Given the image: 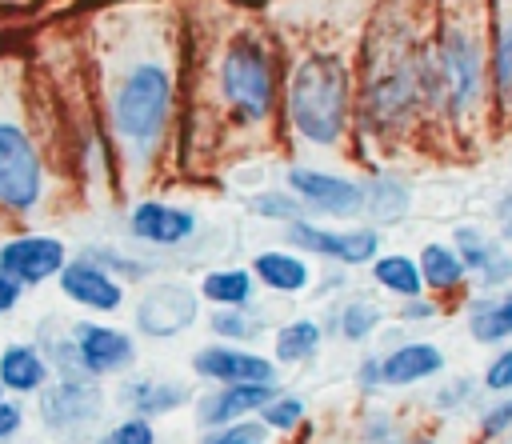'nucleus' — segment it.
<instances>
[{
  "instance_id": "f257e3e1",
  "label": "nucleus",
  "mask_w": 512,
  "mask_h": 444,
  "mask_svg": "<svg viewBox=\"0 0 512 444\" xmlns=\"http://www.w3.org/2000/svg\"><path fill=\"white\" fill-rule=\"evenodd\" d=\"M292 124L316 144H336L348 120V72L332 56H312L296 68L288 88Z\"/></svg>"
},
{
  "instance_id": "f03ea898",
  "label": "nucleus",
  "mask_w": 512,
  "mask_h": 444,
  "mask_svg": "<svg viewBox=\"0 0 512 444\" xmlns=\"http://www.w3.org/2000/svg\"><path fill=\"white\" fill-rule=\"evenodd\" d=\"M172 104V76L164 64H136L128 80L116 88L112 124L132 144H152L168 120Z\"/></svg>"
},
{
  "instance_id": "7ed1b4c3",
  "label": "nucleus",
  "mask_w": 512,
  "mask_h": 444,
  "mask_svg": "<svg viewBox=\"0 0 512 444\" xmlns=\"http://www.w3.org/2000/svg\"><path fill=\"white\" fill-rule=\"evenodd\" d=\"M44 192L40 152L28 132L12 120H0V204L12 212H28Z\"/></svg>"
},
{
  "instance_id": "20e7f679",
  "label": "nucleus",
  "mask_w": 512,
  "mask_h": 444,
  "mask_svg": "<svg viewBox=\"0 0 512 444\" xmlns=\"http://www.w3.org/2000/svg\"><path fill=\"white\" fill-rule=\"evenodd\" d=\"M224 92L244 120H264L272 108V68L256 40H236L220 68Z\"/></svg>"
},
{
  "instance_id": "39448f33",
  "label": "nucleus",
  "mask_w": 512,
  "mask_h": 444,
  "mask_svg": "<svg viewBox=\"0 0 512 444\" xmlns=\"http://www.w3.org/2000/svg\"><path fill=\"white\" fill-rule=\"evenodd\" d=\"M196 320V292L184 284H156L140 308H136V328L144 336H176Z\"/></svg>"
},
{
  "instance_id": "423d86ee",
  "label": "nucleus",
  "mask_w": 512,
  "mask_h": 444,
  "mask_svg": "<svg viewBox=\"0 0 512 444\" xmlns=\"http://www.w3.org/2000/svg\"><path fill=\"white\" fill-rule=\"evenodd\" d=\"M440 76H444V92L452 100L456 112H464L476 96H480V48L468 32H448L444 48H440Z\"/></svg>"
},
{
  "instance_id": "0eeeda50",
  "label": "nucleus",
  "mask_w": 512,
  "mask_h": 444,
  "mask_svg": "<svg viewBox=\"0 0 512 444\" xmlns=\"http://www.w3.org/2000/svg\"><path fill=\"white\" fill-rule=\"evenodd\" d=\"M0 272L16 284H40L64 272V244L56 236H16L0 248Z\"/></svg>"
},
{
  "instance_id": "6e6552de",
  "label": "nucleus",
  "mask_w": 512,
  "mask_h": 444,
  "mask_svg": "<svg viewBox=\"0 0 512 444\" xmlns=\"http://www.w3.org/2000/svg\"><path fill=\"white\" fill-rule=\"evenodd\" d=\"M196 376L204 380H220V384H276V368L272 360L244 352V348H228V344H212L200 348L192 356Z\"/></svg>"
},
{
  "instance_id": "1a4fd4ad",
  "label": "nucleus",
  "mask_w": 512,
  "mask_h": 444,
  "mask_svg": "<svg viewBox=\"0 0 512 444\" xmlns=\"http://www.w3.org/2000/svg\"><path fill=\"white\" fill-rule=\"evenodd\" d=\"M288 240L304 252H320L328 260L340 264H368L380 248L372 228H356V232H328V228H312V224H288Z\"/></svg>"
},
{
  "instance_id": "9d476101",
  "label": "nucleus",
  "mask_w": 512,
  "mask_h": 444,
  "mask_svg": "<svg viewBox=\"0 0 512 444\" xmlns=\"http://www.w3.org/2000/svg\"><path fill=\"white\" fill-rule=\"evenodd\" d=\"M104 408V392L92 380H60L40 396V412L48 428H76L96 420Z\"/></svg>"
},
{
  "instance_id": "9b49d317",
  "label": "nucleus",
  "mask_w": 512,
  "mask_h": 444,
  "mask_svg": "<svg viewBox=\"0 0 512 444\" xmlns=\"http://www.w3.org/2000/svg\"><path fill=\"white\" fill-rule=\"evenodd\" d=\"M60 288L68 300L96 308V312H116L124 304V284L116 276H108L96 260H72L60 272Z\"/></svg>"
},
{
  "instance_id": "f8f14e48",
  "label": "nucleus",
  "mask_w": 512,
  "mask_h": 444,
  "mask_svg": "<svg viewBox=\"0 0 512 444\" xmlns=\"http://www.w3.org/2000/svg\"><path fill=\"white\" fill-rule=\"evenodd\" d=\"M288 184L296 188L300 200H308L312 208L332 212V216H352V212L364 208V192H360L352 180H340V176H328V172L292 168V172H288Z\"/></svg>"
},
{
  "instance_id": "ddd939ff",
  "label": "nucleus",
  "mask_w": 512,
  "mask_h": 444,
  "mask_svg": "<svg viewBox=\"0 0 512 444\" xmlns=\"http://www.w3.org/2000/svg\"><path fill=\"white\" fill-rule=\"evenodd\" d=\"M72 340L88 364L92 376H104V372H120L132 364L136 348L132 340L120 332V328H104V324H76L72 328Z\"/></svg>"
},
{
  "instance_id": "4468645a",
  "label": "nucleus",
  "mask_w": 512,
  "mask_h": 444,
  "mask_svg": "<svg viewBox=\"0 0 512 444\" xmlns=\"http://www.w3.org/2000/svg\"><path fill=\"white\" fill-rule=\"evenodd\" d=\"M272 400H276V384H224L220 392L200 400L196 416L204 428H224V424L244 420V412H256Z\"/></svg>"
},
{
  "instance_id": "2eb2a0df",
  "label": "nucleus",
  "mask_w": 512,
  "mask_h": 444,
  "mask_svg": "<svg viewBox=\"0 0 512 444\" xmlns=\"http://www.w3.org/2000/svg\"><path fill=\"white\" fill-rule=\"evenodd\" d=\"M192 228H196V220L188 208H172V204H156V200L132 208V236H140V240L180 244L192 236Z\"/></svg>"
},
{
  "instance_id": "dca6fc26",
  "label": "nucleus",
  "mask_w": 512,
  "mask_h": 444,
  "mask_svg": "<svg viewBox=\"0 0 512 444\" xmlns=\"http://www.w3.org/2000/svg\"><path fill=\"white\" fill-rule=\"evenodd\" d=\"M444 368V352L436 344H424V340H412V344H400L392 348L384 360H380V380L384 384H416V380H428Z\"/></svg>"
},
{
  "instance_id": "f3484780",
  "label": "nucleus",
  "mask_w": 512,
  "mask_h": 444,
  "mask_svg": "<svg viewBox=\"0 0 512 444\" xmlns=\"http://www.w3.org/2000/svg\"><path fill=\"white\" fill-rule=\"evenodd\" d=\"M416 92H420V88H416V76H412L408 68H392V72H384V76H376V80L368 84V112H372L380 124H392V120L408 116Z\"/></svg>"
},
{
  "instance_id": "a211bd4d",
  "label": "nucleus",
  "mask_w": 512,
  "mask_h": 444,
  "mask_svg": "<svg viewBox=\"0 0 512 444\" xmlns=\"http://www.w3.org/2000/svg\"><path fill=\"white\" fill-rule=\"evenodd\" d=\"M456 244H460V264H464V272H468V268L480 272L484 284H504V280H512V256L500 252L484 232H476V228H456Z\"/></svg>"
},
{
  "instance_id": "6ab92c4d",
  "label": "nucleus",
  "mask_w": 512,
  "mask_h": 444,
  "mask_svg": "<svg viewBox=\"0 0 512 444\" xmlns=\"http://www.w3.org/2000/svg\"><path fill=\"white\" fill-rule=\"evenodd\" d=\"M48 380V364L32 344H12L0 356V384L12 392H40Z\"/></svg>"
},
{
  "instance_id": "aec40b11",
  "label": "nucleus",
  "mask_w": 512,
  "mask_h": 444,
  "mask_svg": "<svg viewBox=\"0 0 512 444\" xmlns=\"http://www.w3.org/2000/svg\"><path fill=\"white\" fill-rule=\"evenodd\" d=\"M124 400L132 404V412H140L148 420V416H164V412L180 408L188 400V388L164 384V380H132V384H124Z\"/></svg>"
},
{
  "instance_id": "412c9836",
  "label": "nucleus",
  "mask_w": 512,
  "mask_h": 444,
  "mask_svg": "<svg viewBox=\"0 0 512 444\" xmlns=\"http://www.w3.org/2000/svg\"><path fill=\"white\" fill-rule=\"evenodd\" d=\"M252 272L272 288V292H300L304 284H308V264L300 260V256H292V252H260L256 256V264H252Z\"/></svg>"
},
{
  "instance_id": "4be33fe9",
  "label": "nucleus",
  "mask_w": 512,
  "mask_h": 444,
  "mask_svg": "<svg viewBox=\"0 0 512 444\" xmlns=\"http://www.w3.org/2000/svg\"><path fill=\"white\" fill-rule=\"evenodd\" d=\"M468 328L480 344H496V340L512 336V296L508 300H496V296L476 300L468 308Z\"/></svg>"
},
{
  "instance_id": "5701e85b",
  "label": "nucleus",
  "mask_w": 512,
  "mask_h": 444,
  "mask_svg": "<svg viewBox=\"0 0 512 444\" xmlns=\"http://www.w3.org/2000/svg\"><path fill=\"white\" fill-rule=\"evenodd\" d=\"M372 276H376V284L380 288H388V292H396V296H404V300H416L420 292H424V272H420V264L416 260H408V256H380L376 260V268H372Z\"/></svg>"
},
{
  "instance_id": "b1692460",
  "label": "nucleus",
  "mask_w": 512,
  "mask_h": 444,
  "mask_svg": "<svg viewBox=\"0 0 512 444\" xmlns=\"http://www.w3.org/2000/svg\"><path fill=\"white\" fill-rule=\"evenodd\" d=\"M420 272H424V284L436 288V292H448L464 280V264H460V252L444 248V244H428L424 256H420Z\"/></svg>"
},
{
  "instance_id": "393cba45",
  "label": "nucleus",
  "mask_w": 512,
  "mask_h": 444,
  "mask_svg": "<svg viewBox=\"0 0 512 444\" xmlns=\"http://www.w3.org/2000/svg\"><path fill=\"white\" fill-rule=\"evenodd\" d=\"M200 292L212 300V304H228V308H240L248 304L252 296V276L244 268H220V272H208Z\"/></svg>"
},
{
  "instance_id": "a878e982",
  "label": "nucleus",
  "mask_w": 512,
  "mask_h": 444,
  "mask_svg": "<svg viewBox=\"0 0 512 444\" xmlns=\"http://www.w3.org/2000/svg\"><path fill=\"white\" fill-rule=\"evenodd\" d=\"M316 348H320V324L316 320H292L276 332V360H284V364L308 360Z\"/></svg>"
},
{
  "instance_id": "bb28decb",
  "label": "nucleus",
  "mask_w": 512,
  "mask_h": 444,
  "mask_svg": "<svg viewBox=\"0 0 512 444\" xmlns=\"http://www.w3.org/2000/svg\"><path fill=\"white\" fill-rule=\"evenodd\" d=\"M48 360H52V368L60 372V380H92V372H88V364H84L76 340H52V344H48Z\"/></svg>"
},
{
  "instance_id": "cd10ccee",
  "label": "nucleus",
  "mask_w": 512,
  "mask_h": 444,
  "mask_svg": "<svg viewBox=\"0 0 512 444\" xmlns=\"http://www.w3.org/2000/svg\"><path fill=\"white\" fill-rule=\"evenodd\" d=\"M368 204H372V212H376L380 220H396V216L404 212V204H408V192H404V184H396V180H380V184L368 188Z\"/></svg>"
},
{
  "instance_id": "c85d7f7f",
  "label": "nucleus",
  "mask_w": 512,
  "mask_h": 444,
  "mask_svg": "<svg viewBox=\"0 0 512 444\" xmlns=\"http://www.w3.org/2000/svg\"><path fill=\"white\" fill-rule=\"evenodd\" d=\"M204 444H268V424L260 420H236L204 436Z\"/></svg>"
},
{
  "instance_id": "c756f323",
  "label": "nucleus",
  "mask_w": 512,
  "mask_h": 444,
  "mask_svg": "<svg viewBox=\"0 0 512 444\" xmlns=\"http://www.w3.org/2000/svg\"><path fill=\"white\" fill-rule=\"evenodd\" d=\"M376 320H380V308H376V304L352 300V304L340 312V332H344L348 340H364V336L376 328Z\"/></svg>"
},
{
  "instance_id": "7c9ffc66",
  "label": "nucleus",
  "mask_w": 512,
  "mask_h": 444,
  "mask_svg": "<svg viewBox=\"0 0 512 444\" xmlns=\"http://www.w3.org/2000/svg\"><path fill=\"white\" fill-rule=\"evenodd\" d=\"M260 416H264V424L272 432H288V428H296L304 420V400L300 396H276L272 404H264Z\"/></svg>"
},
{
  "instance_id": "2f4dec72",
  "label": "nucleus",
  "mask_w": 512,
  "mask_h": 444,
  "mask_svg": "<svg viewBox=\"0 0 512 444\" xmlns=\"http://www.w3.org/2000/svg\"><path fill=\"white\" fill-rule=\"evenodd\" d=\"M100 444H156V432H152V424L144 416H132V420L108 428L100 436Z\"/></svg>"
},
{
  "instance_id": "473e14b6",
  "label": "nucleus",
  "mask_w": 512,
  "mask_h": 444,
  "mask_svg": "<svg viewBox=\"0 0 512 444\" xmlns=\"http://www.w3.org/2000/svg\"><path fill=\"white\" fill-rule=\"evenodd\" d=\"M252 212H256V216H272V220H292V224H296L300 204H296V196H284V192H260V196L252 200Z\"/></svg>"
},
{
  "instance_id": "72a5a7b5",
  "label": "nucleus",
  "mask_w": 512,
  "mask_h": 444,
  "mask_svg": "<svg viewBox=\"0 0 512 444\" xmlns=\"http://www.w3.org/2000/svg\"><path fill=\"white\" fill-rule=\"evenodd\" d=\"M212 332L216 336H228V340H248V336L260 332V324L252 316H244V312H216L212 316Z\"/></svg>"
},
{
  "instance_id": "f704fd0d",
  "label": "nucleus",
  "mask_w": 512,
  "mask_h": 444,
  "mask_svg": "<svg viewBox=\"0 0 512 444\" xmlns=\"http://www.w3.org/2000/svg\"><path fill=\"white\" fill-rule=\"evenodd\" d=\"M484 384L492 392H508L512 388V348H504L488 368H484Z\"/></svg>"
},
{
  "instance_id": "c9c22d12",
  "label": "nucleus",
  "mask_w": 512,
  "mask_h": 444,
  "mask_svg": "<svg viewBox=\"0 0 512 444\" xmlns=\"http://www.w3.org/2000/svg\"><path fill=\"white\" fill-rule=\"evenodd\" d=\"M496 80H500V92L512 96V28L500 36V48H496Z\"/></svg>"
},
{
  "instance_id": "e433bc0d",
  "label": "nucleus",
  "mask_w": 512,
  "mask_h": 444,
  "mask_svg": "<svg viewBox=\"0 0 512 444\" xmlns=\"http://www.w3.org/2000/svg\"><path fill=\"white\" fill-rule=\"evenodd\" d=\"M480 428H484V436H500V432H508V428H512V400L492 404V408L484 412Z\"/></svg>"
},
{
  "instance_id": "4c0bfd02",
  "label": "nucleus",
  "mask_w": 512,
  "mask_h": 444,
  "mask_svg": "<svg viewBox=\"0 0 512 444\" xmlns=\"http://www.w3.org/2000/svg\"><path fill=\"white\" fill-rule=\"evenodd\" d=\"M20 420H24V416H20V408H16L12 400H0V440H4V436H12V432L20 428Z\"/></svg>"
},
{
  "instance_id": "58836bf2",
  "label": "nucleus",
  "mask_w": 512,
  "mask_h": 444,
  "mask_svg": "<svg viewBox=\"0 0 512 444\" xmlns=\"http://www.w3.org/2000/svg\"><path fill=\"white\" fill-rule=\"evenodd\" d=\"M16 300H20V284H16L8 272H0V312L16 308Z\"/></svg>"
},
{
  "instance_id": "ea45409f",
  "label": "nucleus",
  "mask_w": 512,
  "mask_h": 444,
  "mask_svg": "<svg viewBox=\"0 0 512 444\" xmlns=\"http://www.w3.org/2000/svg\"><path fill=\"white\" fill-rule=\"evenodd\" d=\"M400 316H404V320H428V316H436V304H428V300H420V296H416V300H408V304H404V312H400Z\"/></svg>"
},
{
  "instance_id": "a19ab883",
  "label": "nucleus",
  "mask_w": 512,
  "mask_h": 444,
  "mask_svg": "<svg viewBox=\"0 0 512 444\" xmlns=\"http://www.w3.org/2000/svg\"><path fill=\"white\" fill-rule=\"evenodd\" d=\"M360 384H364V388L380 384V364H376V360H364V364H360Z\"/></svg>"
},
{
  "instance_id": "79ce46f5",
  "label": "nucleus",
  "mask_w": 512,
  "mask_h": 444,
  "mask_svg": "<svg viewBox=\"0 0 512 444\" xmlns=\"http://www.w3.org/2000/svg\"><path fill=\"white\" fill-rule=\"evenodd\" d=\"M504 232H508V236H512V200H508V204H504Z\"/></svg>"
},
{
  "instance_id": "37998d69",
  "label": "nucleus",
  "mask_w": 512,
  "mask_h": 444,
  "mask_svg": "<svg viewBox=\"0 0 512 444\" xmlns=\"http://www.w3.org/2000/svg\"><path fill=\"white\" fill-rule=\"evenodd\" d=\"M412 444H436V440H428V436H424V440H412Z\"/></svg>"
},
{
  "instance_id": "c03bdc74",
  "label": "nucleus",
  "mask_w": 512,
  "mask_h": 444,
  "mask_svg": "<svg viewBox=\"0 0 512 444\" xmlns=\"http://www.w3.org/2000/svg\"><path fill=\"white\" fill-rule=\"evenodd\" d=\"M0 388H4V384H0Z\"/></svg>"
}]
</instances>
